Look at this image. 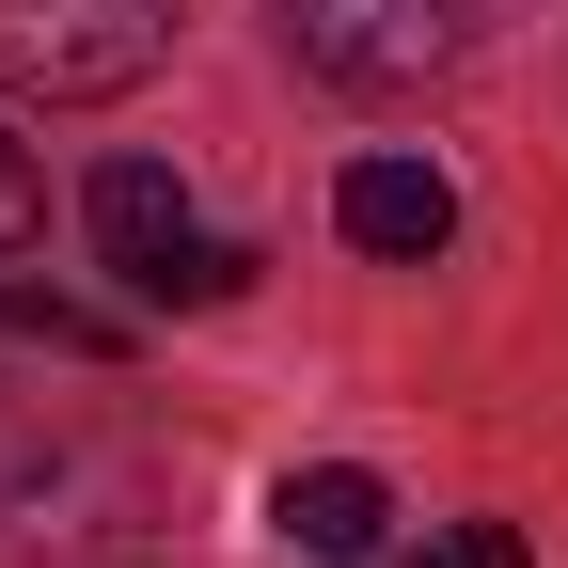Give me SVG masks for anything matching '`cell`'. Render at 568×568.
Wrapping results in <instances>:
<instances>
[{
	"instance_id": "7",
	"label": "cell",
	"mask_w": 568,
	"mask_h": 568,
	"mask_svg": "<svg viewBox=\"0 0 568 568\" xmlns=\"http://www.w3.org/2000/svg\"><path fill=\"white\" fill-rule=\"evenodd\" d=\"M410 568H537V552H521V537H506V521H458V537H426V552H410Z\"/></svg>"
},
{
	"instance_id": "3",
	"label": "cell",
	"mask_w": 568,
	"mask_h": 568,
	"mask_svg": "<svg viewBox=\"0 0 568 568\" xmlns=\"http://www.w3.org/2000/svg\"><path fill=\"white\" fill-rule=\"evenodd\" d=\"M284 48L316 63V80L347 95H410V80H443L458 63V0H268Z\"/></svg>"
},
{
	"instance_id": "4",
	"label": "cell",
	"mask_w": 568,
	"mask_h": 568,
	"mask_svg": "<svg viewBox=\"0 0 568 568\" xmlns=\"http://www.w3.org/2000/svg\"><path fill=\"white\" fill-rule=\"evenodd\" d=\"M332 222H347V253H395V268H426V253L458 237V190L426 174V159H347Z\"/></svg>"
},
{
	"instance_id": "6",
	"label": "cell",
	"mask_w": 568,
	"mask_h": 568,
	"mask_svg": "<svg viewBox=\"0 0 568 568\" xmlns=\"http://www.w3.org/2000/svg\"><path fill=\"white\" fill-rule=\"evenodd\" d=\"M32 237H48V174H32V142L0 126V268H17Z\"/></svg>"
},
{
	"instance_id": "1",
	"label": "cell",
	"mask_w": 568,
	"mask_h": 568,
	"mask_svg": "<svg viewBox=\"0 0 568 568\" xmlns=\"http://www.w3.org/2000/svg\"><path fill=\"white\" fill-rule=\"evenodd\" d=\"M174 63V0H0V95L95 111Z\"/></svg>"
},
{
	"instance_id": "2",
	"label": "cell",
	"mask_w": 568,
	"mask_h": 568,
	"mask_svg": "<svg viewBox=\"0 0 568 568\" xmlns=\"http://www.w3.org/2000/svg\"><path fill=\"white\" fill-rule=\"evenodd\" d=\"M80 222H95V253L142 284V301H237V253L190 222V190H174L159 159H111V174L80 190Z\"/></svg>"
},
{
	"instance_id": "5",
	"label": "cell",
	"mask_w": 568,
	"mask_h": 568,
	"mask_svg": "<svg viewBox=\"0 0 568 568\" xmlns=\"http://www.w3.org/2000/svg\"><path fill=\"white\" fill-rule=\"evenodd\" d=\"M284 552H316V568H364L379 552V521H395V489L364 474V458H316V474H284Z\"/></svg>"
}]
</instances>
